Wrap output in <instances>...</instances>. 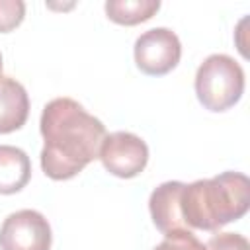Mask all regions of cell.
Listing matches in <instances>:
<instances>
[{
  "label": "cell",
  "instance_id": "obj_9",
  "mask_svg": "<svg viewBox=\"0 0 250 250\" xmlns=\"http://www.w3.org/2000/svg\"><path fill=\"white\" fill-rule=\"evenodd\" d=\"M31 178L29 156L12 145H0V193L12 195L21 191Z\"/></svg>",
  "mask_w": 250,
  "mask_h": 250
},
{
  "label": "cell",
  "instance_id": "obj_8",
  "mask_svg": "<svg viewBox=\"0 0 250 250\" xmlns=\"http://www.w3.org/2000/svg\"><path fill=\"white\" fill-rule=\"evenodd\" d=\"M29 115V98L25 88L10 76H0V135L18 131Z\"/></svg>",
  "mask_w": 250,
  "mask_h": 250
},
{
  "label": "cell",
  "instance_id": "obj_2",
  "mask_svg": "<svg viewBox=\"0 0 250 250\" xmlns=\"http://www.w3.org/2000/svg\"><path fill=\"white\" fill-rule=\"evenodd\" d=\"M180 205L188 229L219 230L246 215L250 207V180L240 172H223L209 180H195L184 186Z\"/></svg>",
  "mask_w": 250,
  "mask_h": 250
},
{
  "label": "cell",
  "instance_id": "obj_3",
  "mask_svg": "<svg viewBox=\"0 0 250 250\" xmlns=\"http://www.w3.org/2000/svg\"><path fill=\"white\" fill-rule=\"evenodd\" d=\"M244 92V70L229 55H209L197 68L195 94L209 111H227Z\"/></svg>",
  "mask_w": 250,
  "mask_h": 250
},
{
  "label": "cell",
  "instance_id": "obj_10",
  "mask_svg": "<svg viewBox=\"0 0 250 250\" xmlns=\"http://www.w3.org/2000/svg\"><path fill=\"white\" fill-rule=\"evenodd\" d=\"M160 8L158 0H107L105 14L111 21L121 25H137L150 20Z\"/></svg>",
  "mask_w": 250,
  "mask_h": 250
},
{
  "label": "cell",
  "instance_id": "obj_12",
  "mask_svg": "<svg viewBox=\"0 0 250 250\" xmlns=\"http://www.w3.org/2000/svg\"><path fill=\"white\" fill-rule=\"evenodd\" d=\"M152 250H207V248L203 242L197 240V236L191 230H182V232L168 234Z\"/></svg>",
  "mask_w": 250,
  "mask_h": 250
},
{
  "label": "cell",
  "instance_id": "obj_4",
  "mask_svg": "<svg viewBox=\"0 0 250 250\" xmlns=\"http://www.w3.org/2000/svg\"><path fill=\"white\" fill-rule=\"evenodd\" d=\"M182 57V43L168 27H152L135 41V62L148 76H162L174 70Z\"/></svg>",
  "mask_w": 250,
  "mask_h": 250
},
{
  "label": "cell",
  "instance_id": "obj_5",
  "mask_svg": "<svg viewBox=\"0 0 250 250\" xmlns=\"http://www.w3.org/2000/svg\"><path fill=\"white\" fill-rule=\"evenodd\" d=\"M98 158L104 168L117 178H135L139 176L148 162L146 143L129 131H115L105 135L100 146Z\"/></svg>",
  "mask_w": 250,
  "mask_h": 250
},
{
  "label": "cell",
  "instance_id": "obj_11",
  "mask_svg": "<svg viewBox=\"0 0 250 250\" xmlns=\"http://www.w3.org/2000/svg\"><path fill=\"white\" fill-rule=\"evenodd\" d=\"M25 16V4L21 0H0V33L16 29Z\"/></svg>",
  "mask_w": 250,
  "mask_h": 250
},
{
  "label": "cell",
  "instance_id": "obj_6",
  "mask_svg": "<svg viewBox=\"0 0 250 250\" xmlns=\"http://www.w3.org/2000/svg\"><path fill=\"white\" fill-rule=\"evenodd\" d=\"M51 225L33 209L10 213L0 227V250H49Z\"/></svg>",
  "mask_w": 250,
  "mask_h": 250
},
{
  "label": "cell",
  "instance_id": "obj_7",
  "mask_svg": "<svg viewBox=\"0 0 250 250\" xmlns=\"http://www.w3.org/2000/svg\"><path fill=\"white\" fill-rule=\"evenodd\" d=\"M184 182H164L150 193L148 209L154 227L164 234H174L182 230H189L182 217V191Z\"/></svg>",
  "mask_w": 250,
  "mask_h": 250
},
{
  "label": "cell",
  "instance_id": "obj_1",
  "mask_svg": "<svg viewBox=\"0 0 250 250\" xmlns=\"http://www.w3.org/2000/svg\"><path fill=\"white\" fill-rule=\"evenodd\" d=\"M41 168L51 180H70L98 158L104 123L72 98L51 100L41 113Z\"/></svg>",
  "mask_w": 250,
  "mask_h": 250
},
{
  "label": "cell",
  "instance_id": "obj_14",
  "mask_svg": "<svg viewBox=\"0 0 250 250\" xmlns=\"http://www.w3.org/2000/svg\"><path fill=\"white\" fill-rule=\"evenodd\" d=\"M0 76H2V53H0Z\"/></svg>",
  "mask_w": 250,
  "mask_h": 250
},
{
  "label": "cell",
  "instance_id": "obj_13",
  "mask_svg": "<svg viewBox=\"0 0 250 250\" xmlns=\"http://www.w3.org/2000/svg\"><path fill=\"white\" fill-rule=\"evenodd\" d=\"M205 248L207 250H250V244L246 236L238 232H219L207 240Z\"/></svg>",
  "mask_w": 250,
  "mask_h": 250
}]
</instances>
